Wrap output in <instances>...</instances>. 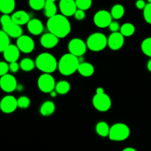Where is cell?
Masks as SVG:
<instances>
[{
    "label": "cell",
    "mask_w": 151,
    "mask_h": 151,
    "mask_svg": "<svg viewBox=\"0 0 151 151\" xmlns=\"http://www.w3.org/2000/svg\"><path fill=\"white\" fill-rule=\"evenodd\" d=\"M47 27L49 32L58 38H63L71 32V24L67 17L62 14H57L48 19Z\"/></svg>",
    "instance_id": "obj_1"
},
{
    "label": "cell",
    "mask_w": 151,
    "mask_h": 151,
    "mask_svg": "<svg viewBox=\"0 0 151 151\" xmlns=\"http://www.w3.org/2000/svg\"><path fill=\"white\" fill-rule=\"evenodd\" d=\"M80 64L81 62L79 60V58L70 53H67L63 55L60 58L58 69L61 75L69 76L78 70Z\"/></svg>",
    "instance_id": "obj_2"
},
{
    "label": "cell",
    "mask_w": 151,
    "mask_h": 151,
    "mask_svg": "<svg viewBox=\"0 0 151 151\" xmlns=\"http://www.w3.org/2000/svg\"><path fill=\"white\" fill-rule=\"evenodd\" d=\"M35 66L44 73L51 75L58 67V62L50 53L43 52L37 56Z\"/></svg>",
    "instance_id": "obj_3"
},
{
    "label": "cell",
    "mask_w": 151,
    "mask_h": 151,
    "mask_svg": "<svg viewBox=\"0 0 151 151\" xmlns=\"http://www.w3.org/2000/svg\"><path fill=\"white\" fill-rule=\"evenodd\" d=\"M1 30L11 38H19L22 35V29L20 26L13 22L9 15H2L1 17Z\"/></svg>",
    "instance_id": "obj_4"
},
{
    "label": "cell",
    "mask_w": 151,
    "mask_h": 151,
    "mask_svg": "<svg viewBox=\"0 0 151 151\" xmlns=\"http://www.w3.org/2000/svg\"><path fill=\"white\" fill-rule=\"evenodd\" d=\"M87 47L93 52L104 50L108 45V38L101 32H94L90 35L86 41Z\"/></svg>",
    "instance_id": "obj_5"
},
{
    "label": "cell",
    "mask_w": 151,
    "mask_h": 151,
    "mask_svg": "<svg viewBox=\"0 0 151 151\" xmlns=\"http://www.w3.org/2000/svg\"><path fill=\"white\" fill-rule=\"evenodd\" d=\"M131 131L129 127L124 123H116L110 128L109 137L115 142H122L129 137Z\"/></svg>",
    "instance_id": "obj_6"
},
{
    "label": "cell",
    "mask_w": 151,
    "mask_h": 151,
    "mask_svg": "<svg viewBox=\"0 0 151 151\" xmlns=\"http://www.w3.org/2000/svg\"><path fill=\"white\" fill-rule=\"evenodd\" d=\"M55 78L50 74L43 73L38 79V86L40 91L44 93H51L55 89Z\"/></svg>",
    "instance_id": "obj_7"
},
{
    "label": "cell",
    "mask_w": 151,
    "mask_h": 151,
    "mask_svg": "<svg viewBox=\"0 0 151 151\" xmlns=\"http://www.w3.org/2000/svg\"><path fill=\"white\" fill-rule=\"evenodd\" d=\"M94 107L100 112H106L110 109L111 106V100L106 93L96 94L92 99Z\"/></svg>",
    "instance_id": "obj_8"
},
{
    "label": "cell",
    "mask_w": 151,
    "mask_h": 151,
    "mask_svg": "<svg viewBox=\"0 0 151 151\" xmlns=\"http://www.w3.org/2000/svg\"><path fill=\"white\" fill-rule=\"evenodd\" d=\"M86 43L84 42L81 38H73L68 44V50L70 54L80 58L82 57L87 50Z\"/></svg>",
    "instance_id": "obj_9"
},
{
    "label": "cell",
    "mask_w": 151,
    "mask_h": 151,
    "mask_svg": "<svg viewBox=\"0 0 151 151\" xmlns=\"http://www.w3.org/2000/svg\"><path fill=\"white\" fill-rule=\"evenodd\" d=\"M111 13L105 10L97 11L94 16V24L100 28H106L109 27L113 21Z\"/></svg>",
    "instance_id": "obj_10"
},
{
    "label": "cell",
    "mask_w": 151,
    "mask_h": 151,
    "mask_svg": "<svg viewBox=\"0 0 151 151\" xmlns=\"http://www.w3.org/2000/svg\"><path fill=\"white\" fill-rule=\"evenodd\" d=\"M18 83L16 78L10 74L1 76L0 78V87L4 91L10 93L17 89Z\"/></svg>",
    "instance_id": "obj_11"
},
{
    "label": "cell",
    "mask_w": 151,
    "mask_h": 151,
    "mask_svg": "<svg viewBox=\"0 0 151 151\" xmlns=\"http://www.w3.org/2000/svg\"><path fill=\"white\" fill-rule=\"evenodd\" d=\"M18 108V100L12 95H7L3 97L0 103V109L5 114L14 112Z\"/></svg>",
    "instance_id": "obj_12"
},
{
    "label": "cell",
    "mask_w": 151,
    "mask_h": 151,
    "mask_svg": "<svg viewBox=\"0 0 151 151\" xmlns=\"http://www.w3.org/2000/svg\"><path fill=\"white\" fill-rule=\"evenodd\" d=\"M16 46L20 52L24 53H30L35 48V43L31 37L26 35H22L16 41Z\"/></svg>",
    "instance_id": "obj_13"
},
{
    "label": "cell",
    "mask_w": 151,
    "mask_h": 151,
    "mask_svg": "<svg viewBox=\"0 0 151 151\" xmlns=\"http://www.w3.org/2000/svg\"><path fill=\"white\" fill-rule=\"evenodd\" d=\"M76 1L74 0H61L59 2V9L62 15L66 17L75 16L78 10Z\"/></svg>",
    "instance_id": "obj_14"
},
{
    "label": "cell",
    "mask_w": 151,
    "mask_h": 151,
    "mask_svg": "<svg viewBox=\"0 0 151 151\" xmlns=\"http://www.w3.org/2000/svg\"><path fill=\"white\" fill-rule=\"evenodd\" d=\"M125 43L124 36L119 32H112L108 38V46L112 50H118L122 47Z\"/></svg>",
    "instance_id": "obj_15"
},
{
    "label": "cell",
    "mask_w": 151,
    "mask_h": 151,
    "mask_svg": "<svg viewBox=\"0 0 151 151\" xmlns=\"http://www.w3.org/2000/svg\"><path fill=\"white\" fill-rule=\"evenodd\" d=\"M3 56L5 59L6 61L9 63H13L16 62L20 56V50L18 48L16 45L10 44L4 52H3Z\"/></svg>",
    "instance_id": "obj_16"
},
{
    "label": "cell",
    "mask_w": 151,
    "mask_h": 151,
    "mask_svg": "<svg viewBox=\"0 0 151 151\" xmlns=\"http://www.w3.org/2000/svg\"><path fill=\"white\" fill-rule=\"evenodd\" d=\"M59 42V38L51 32H47L41 35L40 43L41 46L46 49H52L58 45Z\"/></svg>",
    "instance_id": "obj_17"
},
{
    "label": "cell",
    "mask_w": 151,
    "mask_h": 151,
    "mask_svg": "<svg viewBox=\"0 0 151 151\" xmlns=\"http://www.w3.org/2000/svg\"><path fill=\"white\" fill-rule=\"evenodd\" d=\"M10 17L14 23L20 27L22 25L27 24L28 22L30 21L29 15L24 10H17L14 12Z\"/></svg>",
    "instance_id": "obj_18"
},
{
    "label": "cell",
    "mask_w": 151,
    "mask_h": 151,
    "mask_svg": "<svg viewBox=\"0 0 151 151\" xmlns=\"http://www.w3.org/2000/svg\"><path fill=\"white\" fill-rule=\"evenodd\" d=\"M27 29L32 35H38L44 31V25L41 20L38 19H30L27 24Z\"/></svg>",
    "instance_id": "obj_19"
},
{
    "label": "cell",
    "mask_w": 151,
    "mask_h": 151,
    "mask_svg": "<svg viewBox=\"0 0 151 151\" xmlns=\"http://www.w3.org/2000/svg\"><path fill=\"white\" fill-rule=\"evenodd\" d=\"M78 72L82 76L88 78V77L92 76L93 74L94 73V67L91 63L83 62L80 64Z\"/></svg>",
    "instance_id": "obj_20"
},
{
    "label": "cell",
    "mask_w": 151,
    "mask_h": 151,
    "mask_svg": "<svg viewBox=\"0 0 151 151\" xmlns=\"http://www.w3.org/2000/svg\"><path fill=\"white\" fill-rule=\"evenodd\" d=\"M16 2L14 0H1L0 10L3 15H9L14 10Z\"/></svg>",
    "instance_id": "obj_21"
},
{
    "label": "cell",
    "mask_w": 151,
    "mask_h": 151,
    "mask_svg": "<svg viewBox=\"0 0 151 151\" xmlns=\"http://www.w3.org/2000/svg\"><path fill=\"white\" fill-rule=\"evenodd\" d=\"M55 111V105L53 102L50 100L43 103L40 107V114L44 116H50L54 113Z\"/></svg>",
    "instance_id": "obj_22"
},
{
    "label": "cell",
    "mask_w": 151,
    "mask_h": 151,
    "mask_svg": "<svg viewBox=\"0 0 151 151\" xmlns=\"http://www.w3.org/2000/svg\"><path fill=\"white\" fill-rule=\"evenodd\" d=\"M44 15L48 19L53 17L57 15V6L55 4V1L53 0H47L46 1L45 7H44Z\"/></svg>",
    "instance_id": "obj_23"
},
{
    "label": "cell",
    "mask_w": 151,
    "mask_h": 151,
    "mask_svg": "<svg viewBox=\"0 0 151 151\" xmlns=\"http://www.w3.org/2000/svg\"><path fill=\"white\" fill-rule=\"evenodd\" d=\"M110 128H109L107 122L101 121V122H99L96 125L95 130L96 132H97V134L99 136L102 137H109V132H110Z\"/></svg>",
    "instance_id": "obj_24"
},
{
    "label": "cell",
    "mask_w": 151,
    "mask_h": 151,
    "mask_svg": "<svg viewBox=\"0 0 151 151\" xmlns=\"http://www.w3.org/2000/svg\"><path fill=\"white\" fill-rule=\"evenodd\" d=\"M70 88L71 86L69 82L66 81H60L56 83L55 89V90L57 91L58 94L63 95V94H67L69 90H70Z\"/></svg>",
    "instance_id": "obj_25"
},
{
    "label": "cell",
    "mask_w": 151,
    "mask_h": 151,
    "mask_svg": "<svg viewBox=\"0 0 151 151\" xmlns=\"http://www.w3.org/2000/svg\"><path fill=\"white\" fill-rule=\"evenodd\" d=\"M125 14V8L122 4H115L111 10V15L114 19H120Z\"/></svg>",
    "instance_id": "obj_26"
},
{
    "label": "cell",
    "mask_w": 151,
    "mask_h": 151,
    "mask_svg": "<svg viewBox=\"0 0 151 151\" xmlns=\"http://www.w3.org/2000/svg\"><path fill=\"white\" fill-rule=\"evenodd\" d=\"M135 27L131 23H125L122 25L120 27V33L123 35L124 37H129L131 36L135 32Z\"/></svg>",
    "instance_id": "obj_27"
},
{
    "label": "cell",
    "mask_w": 151,
    "mask_h": 151,
    "mask_svg": "<svg viewBox=\"0 0 151 151\" xmlns=\"http://www.w3.org/2000/svg\"><path fill=\"white\" fill-rule=\"evenodd\" d=\"M19 64H20V68L23 71L30 72L35 68V62H34L31 58H24L23 60H21Z\"/></svg>",
    "instance_id": "obj_28"
},
{
    "label": "cell",
    "mask_w": 151,
    "mask_h": 151,
    "mask_svg": "<svg viewBox=\"0 0 151 151\" xmlns=\"http://www.w3.org/2000/svg\"><path fill=\"white\" fill-rule=\"evenodd\" d=\"M10 45V36L7 35L4 31L1 30L0 31V51L3 52Z\"/></svg>",
    "instance_id": "obj_29"
},
{
    "label": "cell",
    "mask_w": 151,
    "mask_h": 151,
    "mask_svg": "<svg viewBox=\"0 0 151 151\" xmlns=\"http://www.w3.org/2000/svg\"><path fill=\"white\" fill-rule=\"evenodd\" d=\"M141 49L145 55L151 58V37L145 38L142 42Z\"/></svg>",
    "instance_id": "obj_30"
},
{
    "label": "cell",
    "mask_w": 151,
    "mask_h": 151,
    "mask_svg": "<svg viewBox=\"0 0 151 151\" xmlns=\"http://www.w3.org/2000/svg\"><path fill=\"white\" fill-rule=\"evenodd\" d=\"M46 4V1L44 0H30L29 1V5L32 10H41L44 9Z\"/></svg>",
    "instance_id": "obj_31"
},
{
    "label": "cell",
    "mask_w": 151,
    "mask_h": 151,
    "mask_svg": "<svg viewBox=\"0 0 151 151\" xmlns=\"http://www.w3.org/2000/svg\"><path fill=\"white\" fill-rule=\"evenodd\" d=\"M92 4V1L91 0H77L76 5L78 10H88Z\"/></svg>",
    "instance_id": "obj_32"
},
{
    "label": "cell",
    "mask_w": 151,
    "mask_h": 151,
    "mask_svg": "<svg viewBox=\"0 0 151 151\" xmlns=\"http://www.w3.org/2000/svg\"><path fill=\"white\" fill-rule=\"evenodd\" d=\"M18 100V107L20 109H27L30 105V100L26 96H22Z\"/></svg>",
    "instance_id": "obj_33"
},
{
    "label": "cell",
    "mask_w": 151,
    "mask_h": 151,
    "mask_svg": "<svg viewBox=\"0 0 151 151\" xmlns=\"http://www.w3.org/2000/svg\"><path fill=\"white\" fill-rule=\"evenodd\" d=\"M143 16L146 22L151 24V3H147L143 10Z\"/></svg>",
    "instance_id": "obj_34"
},
{
    "label": "cell",
    "mask_w": 151,
    "mask_h": 151,
    "mask_svg": "<svg viewBox=\"0 0 151 151\" xmlns=\"http://www.w3.org/2000/svg\"><path fill=\"white\" fill-rule=\"evenodd\" d=\"M9 71H10L9 64H7L4 61L0 62V75H1V77L8 74Z\"/></svg>",
    "instance_id": "obj_35"
},
{
    "label": "cell",
    "mask_w": 151,
    "mask_h": 151,
    "mask_svg": "<svg viewBox=\"0 0 151 151\" xmlns=\"http://www.w3.org/2000/svg\"><path fill=\"white\" fill-rule=\"evenodd\" d=\"M109 29L112 32H118V31L120 30V27L119 26V24L117 22L114 21V22H112L111 23V24L109 25Z\"/></svg>",
    "instance_id": "obj_36"
},
{
    "label": "cell",
    "mask_w": 151,
    "mask_h": 151,
    "mask_svg": "<svg viewBox=\"0 0 151 151\" xmlns=\"http://www.w3.org/2000/svg\"><path fill=\"white\" fill-rule=\"evenodd\" d=\"M9 67H10V71L12 73H16L19 70L20 64L18 63L17 62H13V63H10L9 64Z\"/></svg>",
    "instance_id": "obj_37"
},
{
    "label": "cell",
    "mask_w": 151,
    "mask_h": 151,
    "mask_svg": "<svg viewBox=\"0 0 151 151\" xmlns=\"http://www.w3.org/2000/svg\"><path fill=\"white\" fill-rule=\"evenodd\" d=\"M75 18L77 19V20H83L84 19L86 18V13L85 11L83 10H78L76 11L75 14Z\"/></svg>",
    "instance_id": "obj_38"
},
{
    "label": "cell",
    "mask_w": 151,
    "mask_h": 151,
    "mask_svg": "<svg viewBox=\"0 0 151 151\" xmlns=\"http://www.w3.org/2000/svg\"><path fill=\"white\" fill-rule=\"evenodd\" d=\"M146 5H147V4L143 0H139V1L136 2V7L138 9H139V10H144Z\"/></svg>",
    "instance_id": "obj_39"
},
{
    "label": "cell",
    "mask_w": 151,
    "mask_h": 151,
    "mask_svg": "<svg viewBox=\"0 0 151 151\" xmlns=\"http://www.w3.org/2000/svg\"><path fill=\"white\" fill-rule=\"evenodd\" d=\"M103 93H105V91L102 87H99V88H97V90H96V94H103Z\"/></svg>",
    "instance_id": "obj_40"
},
{
    "label": "cell",
    "mask_w": 151,
    "mask_h": 151,
    "mask_svg": "<svg viewBox=\"0 0 151 151\" xmlns=\"http://www.w3.org/2000/svg\"><path fill=\"white\" fill-rule=\"evenodd\" d=\"M147 68L150 72H151V58L149 60V61L147 63Z\"/></svg>",
    "instance_id": "obj_41"
},
{
    "label": "cell",
    "mask_w": 151,
    "mask_h": 151,
    "mask_svg": "<svg viewBox=\"0 0 151 151\" xmlns=\"http://www.w3.org/2000/svg\"><path fill=\"white\" fill-rule=\"evenodd\" d=\"M57 94H58V93L55 90H54V91H52V92L50 93V96H51L52 97H55L56 96H57Z\"/></svg>",
    "instance_id": "obj_42"
},
{
    "label": "cell",
    "mask_w": 151,
    "mask_h": 151,
    "mask_svg": "<svg viewBox=\"0 0 151 151\" xmlns=\"http://www.w3.org/2000/svg\"><path fill=\"white\" fill-rule=\"evenodd\" d=\"M17 90H18V91H23L24 86L22 85V84H19V85H18V86H17Z\"/></svg>",
    "instance_id": "obj_43"
},
{
    "label": "cell",
    "mask_w": 151,
    "mask_h": 151,
    "mask_svg": "<svg viewBox=\"0 0 151 151\" xmlns=\"http://www.w3.org/2000/svg\"><path fill=\"white\" fill-rule=\"evenodd\" d=\"M122 151H137L136 149L133 148V147H126V148L124 149Z\"/></svg>",
    "instance_id": "obj_44"
}]
</instances>
